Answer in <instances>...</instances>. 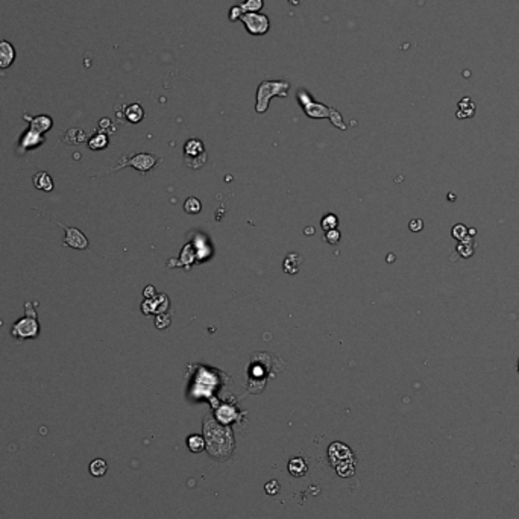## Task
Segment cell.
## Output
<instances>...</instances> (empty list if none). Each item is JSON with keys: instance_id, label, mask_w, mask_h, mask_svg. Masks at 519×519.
<instances>
[{"instance_id": "obj_28", "label": "cell", "mask_w": 519, "mask_h": 519, "mask_svg": "<svg viewBox=\"0 0 519 519\" xmlns=\"http://www.w3.org/2000/svg\"><path fill=\"white\" fill-rule=\"evenodd\" d=\"M305 234H315V228H305Z\"/></svg>"}, {"instance_id": "obj_24", "label": "cell", "mask_w": 519, "mask_h": 519, "mask_svg": "<svg viewBox=\"0 0 519 519\" xmlns=\"http://www.w3.org/2000/svg\"><path fill=\"white\" fill-rule=\"evenodd\" d=\"M327 241L331 243V244H336L339 240H340V232L337 229H331V231H327V235H325Z\"/></svg>"}, {"instance_id": "obj_5", "label": "cell", "mask_w": 519, "mask_h": 519, "mask_svg": "<svg viewBox=\"0 0 519 519\" xmlns=\"http://www.w3.org/2000/svg\"><path fill=\"white\" fill-rule=\"evenodd\" d=\"M246 31L250 35H266L271 29V20L266 14L262 13H244L240 17Z\"/></svg>"}, {"instance_id": "obj_11", "label": "cell", "mask_w": 519, "mask_h": 519, "mask_svg": "<svg viewBox=\"0 0 519 519\" xmlns=\"http://www.w3.org/2000/svg\"><path fill=\"white\" fill-rule=\"evenodd\" d=\"M14 60H16L14 46L7 40H0V69L11 67Z\"/></svg>"}, {"instance_id": "obj_3", "label": "cell", "mask_w": 519, "mask_h": 519, "mask_svg": "<svg viewBox=\"0 0 519 519\" xmlns=\"http://www.w3.org/2000/svg\"><path fill=\"white\" fill-rule=\"evenodd\" d=\"M328 454L331 458V464L339 472V475H342V477L352 475L355 461H354V455H352L351 449L346 445L336 442L330 446Z\"/></svg>"}, {"instance_id": "obj_4", "label": "cell", "mask_w": 519, "mask_h": 519, "mask_svg": "<svg viewBox=\"0 0 519 519\" xmlns=\"http://www.w3.org/2000/svg\"><path fill=\"white\" fill-rule=\"evenodd\" d=\"M11 334L17 340H31L37 339L40 334V322L37 321V316L26 315L25 318L19 319L11 327Z\"/></svg>"}, {"instance_id": "obj_7", "label": "cell", "mask_w": 519, "mask_h": 519, "mask_svg": "<svg viewBox=\"0 0 519 519\" xmlns=\"http://www.w3.org/2000/svg\"><path fill=\"white\" fill-rule=\"evenodd\" d=\"M184 160L185 164L191 169H199L206 161V152L203 143L197 138H191L184 146Z\"/></svg>"}, {"instance_id": "obj_25", "label": "cell", "mask_w": 519, "mask_h": 519, "mask_svg": "<svg viewBox=\"0 0 519 519\" xmlns=\"http://www.w3.org/2000/svg\"><path fill=\"white\" fill-rule=\"evenodd\" d=\"M243 14H244V13L241 11L240 5H237V7H232V8L229 10V20H231V22H234V20H240V17H241Z\"/></svg>"}, {"instance_id": "obj_2", "label": "cell", "mask_w": 519, "mask_h": 519, "mask_svg": "<svg viewBox=\"0 0 519 519\" xmlns=\"http://www.w3.org/2000/svg\"><path fill=\"white\" fill-rule=\"evenodd\" d=\"M290 84L286 81H265L260 84L256 91V113H266L269 108V100L275 96L286 97L289 93Z\"/></svg>"}, {"instance_id": "obj_13", "label": "cell", "mask_w": 519, "mask_h": 519, "mask_svg": "<svg viewBox=\"0 0 519 519\" xmlns=\"http://www.w3.org/2000/svg\"><path fill=\"white\" fill-rule=\"evenodd\" d=\"M302 265V256L298 252H292L287 255V258L284 260V271L290 275L298 274L299 266Z\"/></svg>"}, {"instance_id": "obj_6", "label": "cell", "mask_w": 519, "mask_h": 519, "mask_svg": "<svg viewBox=\"0 0 519 519\" xmlns=\"http://www.w3.org/2000/svg\"><path fill=\"white\" fill-rule=\"evenodd\" d=\"M160 160H161V158L157 157V155H153V153H137V155H134V157H131V158L123 157V158L119 161V164H117L114 169H111V170H119V169H122V167L131 166V167L137 169L138 172H141V173L144 175V173H147L152 167H155V164H157Z\"/></svg>"}, {"instance_id": "obj_21", "label": "cell", "mask_w": 519, "mask_h": 519, "mask_svg": "<svg viewBox=\"0 0 519 519\" xmlns=\"http://www.w3.org/2000/svg\"><path fill=\"white\" fill-rule=\"evenodd\" d=\"M184 210L190 214H197L200 211V202L196 197H188L184 203Z\"/></svg>"}, {"instance_id": "obj_19", "label": "cell", "mask_w": 519, "mask_h": 519, "mask_svg": "<svg viewBox=\"0 0 519 519\" xmlns=\"http://www.w3.org/2000/svg\"><path fill=\"white\" fill-rule=\"evenodd\" d=\"M457 252H458L461 256H464V258H468V256H471V255L474 253V247H472V240H471V237H468L466 240L460 241V244L457 246Z\"/></svg>"}, {"instance_id": "obj_17", "label": "cell", "mask_w": 519, "mask_h": 519, "mask_svg": "<svg viewBox=\"0 0 519 519\" xmlns=\"http://www.w3.org/2000/svg\"><path fill=\"white\" fill-rule=\"evenodd\" d=\"M265 7V0H244L240 4V8L243 13H258Z\"/></svg>"}, {"instance_id": "obj_29", "label": "cell", "mask_w": 519, "mask_h": 519, "mask_svg": "<svg viewBox=\"0 0 519 519\" xmlns=\"http://www.w3.org/2000/svg\"><path fill=\"white\" fill-rule=\"evenodd\" d=\"M516 368H517V374H519V358H517V366Z\"/></svg>"}, {"instance_id": "obj_22", "label": "cell", "mask_w": 519, "mask_h": 519, "mask_svg": "<svg viewBox=\"0 0 519 519\" xmlns=\"http://www.w3.org/2000/svg\"><path fill=\"white\" fill-rule=\"evenodd\" d=\"M203 445H205V442H203V439H202L200 436H190V437H188V446H190V449H191L193 452L202 451V449H203Z\"/></svg>"}, {"instance_id": "obj_18", "label": "cell", "mask_w": 519, "mask_h": 519, "mask_svg": "<svg viewBox=\"0 0 519 519\" xmlns=\"http://www.w3.org/2000/svg\"><path fill=\"white\" fill-rule=\"evenodd\" d=\"M107 469H108V464H107V461L102 460V458H96V460H93L91 464H90V472H91L93 477H102V475H105Z\"/></svg>"}, {"instance_id": "obj_26", "label": "cell", "mask_w": 519, "mask_h": 519, "mask_svg": "<svg viewBox=\"0 0 519 519\" xmlns=\"http://www.w3.org/2000/svg\"><path fill=\"white\" fill-rule=\"evenodd\" d=\"M278 490H280V484H278L277 480H272V481H269V483L266 484V492H268L269 495H277Z\"/></svg>"}, {"instance_id": "obj_10", "label": "cell", "mask_w": 519, "mask_h": 519, "mask_svg": "<svg viewBox=\"0 0 519 519\" xmlns=\"http://www.w3.org/2000/svg\"><path fill=\"white\" fill-rule=\"evenodd\" d=\"M23 119H25L26 122H29L31 129H34V131H37V132H40V134H44V132L50 131L52 126H54L52 117H50V116H46V114H40V116H35V117H31V116L25 114Z\"/></svg>"}, {"instance_id": "obj_15", "label": "cell", "mask_w": 519, "mask_h": 519, "mask_svg": "<svg viewBox=\"0 0 519 519\" xmlns=\"http://www.w3.org/2000/svg\"><path fill=\"white\" fill-rule=\"evenodd\" d=\"M289 472H290L293 477H304L305 472H307V463H305V460L301 458V457L292 458L290 463H289Z\"/></svg>"}, {"instance_id": "obj_14", "label": "cell", "mask_w": 519, "mask_h": 519, "mask_svg": "<svg viewBox=\"0 0 519 519\" xmlns=\"http://www.w3.org/2000/svg\"><path fill=\"white\" fill-rule=\"evenodd\" d=\"M125 117H126V120L131 122V123H138V122L143 120L144 111H143L141 105H138V103H131V105H128V107L125 108Z\"/></svg>"}, {"instance_id": "obj_23", "label": "cell", "mask_w": 519, "mask_h": 519, "mask_svg": "<svg viewBox=\"0 0 519 519\" xmlns=\"http://www.w3.org/2000/svg\"><path fill=\"white\" fill-rule=\"evenodd\" d=\"M337 217L334 216V214H327L324 219H322V228L325 229V231H331V229H336V226H337Z\"/></svg>"}, {"instance_id": "obj_16", "label": "cell", "mask_w": 519, "mask_h": 519, "mask_svg": "<svg viewBox=\"0 0 519 519\" xmlns=\"http://www.w3.org/2000/svg\"><path fill=\"white\" fill-rule=\"evenodd\" d=\"M108 146V137L102 132L94 134L90 140H88V147L91 150H102Z\"/></svg>"}, {"instance_id": "obj_12", "label": "cell", "mask_w": 519, "mask_h": 519, "mask_svg": "<svg viewBox=\"0 0 519 519\" xmlns=\"http://www.w3.org/2000/svg\"><path fill=\"white\" fill-rule=\"evenodd\" d=\"M32 182H34V187L37 190H41V191H46V193L54 190V179H52V176L47 172L35 173L34 178H32Z\"/></svg>"}, {"instance_id": "obj_9", "label": "cell", "mask_w": 519, "mask_h": 519, "mask_svg": "<svg viewBox=\"0 0 519 519\" xmlns=\"http://www.w3.org/2000/svg\"><path fill=\"white\" fill-rule=\"evenodd\" d=\"M43 143H44L43 134H40V132H37V131H34V129L29 128V129L22 135V138H20L19 150H20V152H28V150H31V149H35V147L41 146Z\"/></svg>"}, {"instance_id": "obj_27", "label": "cell", "mask_w": 519, "mask_h": 519, "mask_svg": "<svg viewBox=\"0 0 519 519\" xmlns=\"http://www.w3.org/2000/svg\"><path fill=\"white\" fill-rule=\"evenodd\" d=\"M408 228H410L413 232H418V231H421V229L424 228V222H422L421 219H413V220L410 222Z\"/></svg>"}, {"instance_id": "obj_1", "label": "cell", "mask_w": 519, "mask_h": 519, "mask_svg": "<svg viewBox=\"0 0 519 519\" xmlns=\"http://www.w3.org/2000/svg\"><path fill=\"white\" fill-rule=\"evenodd\" d=\"M298 100H299V103H301L304 113H305L308 117H313V119L328 117V119L333 122L334 126H337L339 129H346V125H345V122H343L340 113L336 111V110H333V108H330V107H327V105H324V103L315 102L313 97H312V94H310L307 90L301 88V90L298 91Z\"/></svg>"}, {"instance_id": "obj_8", "label": "cell", "mask_w": 519, "mask_h": 519, "mask_svg": "<svg viewBox=\"0 0 519 519\" xmlns=\"http://www.w3.org/2000/svg\"><path fill=\"white\" fill-rule=\"evenodd\" d=\"M52 222H55L58 226H61L64 231H66V237H64V240H63V244L64 246H69V247H72V249H87L88 246H90V241H88V238L84 235V232L81 231V229H78V228H75V226H67V225H64V223H61V222H58V220H52Z\"/></svg>"}, {"instance_id": "obj_20", "label": "cell", "mask_w": 519, "mask_h": 519, "mask_svg": "<svg viewBox=\"0 0 519 519\" xmlns=\"http://www.w3.org/2000/svg\"><path fill=\"white\" fill-rule=\"evenodd\" d=\"M468 228L463 225V223H457V225H454V228H452V231H451V234H452V237L455 238V240H458V241H463V240H466L468 237H471V235H468Z\"/></svg>"}]
</instances>
